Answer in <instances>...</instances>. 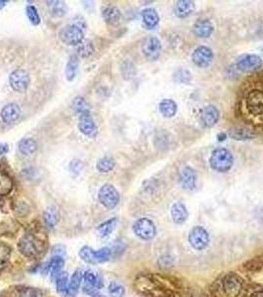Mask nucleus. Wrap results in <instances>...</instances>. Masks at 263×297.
<instances>
[{
  "instance_id": "f257e3e1",
  "label": "nucleus",
  "mask_w": 263,
  "mask_h": 297,
  "mask_svg": "<svg viewBox=\"0 0 263 297\" xmlns=\"http://www.w3.org/2000/svg\"><path fill=\"white\" fill-rule=\"evenodd\" d=\"M234 164V156L227 148H219L213 150L210 157V165L219 172L229 171Z\"/></svg>"
},
{
  "instance_id": "f03ea898",
  "label": "nucleus",
  "mask_w": 263,
  "mask_h": 297,
  "mask_svg": "<svg viewBox=\"0 0 263 297\" xmlns=\"http://www.w3.org/2000/svg\"><path fill=\"white\" fill-rule=\"evenodd\" d=\"M221 285L222 291L227 297H239L244 290V281L236 273L225 275Z\"/></svg>"
},
{
  "instance_id": "7ed1b4c3",
  "label": "nucleus",
  "mask_w": 263,
  "mask_h": 297,
  "mask_svg": "<svg viewBox=\"0 0 263 297\" xmlns=\"http://www.w3.org/2000/svg\"><path fill=\"white\" fill-rule=\"evenodd\" d=\"M133 234L142 241H150L156 236V227L148 218H139L132 225Z\"/></svg>"
},
{
  "instance_id": "20e7f679",
  "label": "nucleus",
  "mask_w": 263,
  "mask_h": 297,
  "mask_svg": "<svg viewBox=\"0 0 263 297\" xmlns=\"http://www.w3.org/2000/svg\"><path fill=\"white\" fill-rule=\"evenodd\" d=\"M188 243L194 250L203 251L210 243V235L204 227L195 226L189 232Z\"/></svg>"
},
{
  "instance_id": "39448f33",
  "label": "nucleus",
  "mask_w": 263,
  "mask_h": 297,
  "mask_svg": "<svg viewBox=\"0 0 263 297\" xmlns=\"http://www.w3.org/2000/svg\"><path fill=\"white\" fill-rule=\"evenodd\" d=\"M98 199L108 209L115 208L120 201V194L112 184H104L98 191Z\"/></svg>"
},
{
  "instance_id": "423d86ee",
  "label": "nucleus",
  "mask_w": 263,
  "mask_h": 297,
  "mask_svg": "<svg viewBox=\"0 0 263 297\" xmlns=\"http://www.w3.org/2000/svg\"><path fill=\"white\" fill-rule=\"evenodd\" d=\"M61 40L68 46H79L84 38L83 31L77 25H67L60 33Z\"/></svg>"
},
{
  "instance_id": "0eeeda50",
  "label": "nucleus",
  "mask_w": 263,
  "mask_h": 297,
  "mask_svg": "<svg viewBox=\"0 0 263 297\" xmlns=\"http://www.w3.org/2000/svg\"><path fill=\"white\" fill-rule=\"evenodd\" d=\"M236 66L240 71L244 73H253L262 68L263 60L258 55H243L237 60Z\"/></svg>"
},
{
  "instance_id": "6e6552de",
  "label": "nucleus",
  "mask_w": 263,
  "mask_h": 297,
  "mask_svg": "<svg viewBox=\"0 0 263 297\" xmlns=\"http://www.w3.org/2000/svg\"><path fill=\"white\" fill-rule=\"evenodd\" d=\"M248 111L254 115L259 116L263 114V91L259 89L251 90L247 96Z\"/></svg>"
},
{
  "instance_id": "1a4fd4ad",
  "label": "nucleus",
  "mask_w": 263,
  "mask_h": 297,
  "mask_svg": "<svg viewBox=\"0 0 263 297\" xmlns=\"http://www.w3.org/2000/svg\"><path fill=\"white\" fill-rule=\"evenodd\" d=\"M18 248L25 257L33 258L36 257L40 252V243L33 235L27 234L19 242Z\"/></svg>"
},
{
  "instance_id": "9d476101",
  "label": "nucleus",
  "mask_w": 263,
  "mask_h": 297,
  "mask_svg": "<svg viewBox=\"0 0 263 297\" xmlns=\"http://www.w3.org/2000/svg\"><path fill=\"white\" fill-rule=\"evenodd\" d=\"M141 50H142L144 57L148 61H155L160 56L161 43L156 37L149 36L143 41Z\"/></svg>"
},
{
  "instance_id": "9b49d317",
  "label": "nucleus",
  "mask_w": 263,
  "mask_h": 297,
  "mask_svg": "<svg viewBox=\"0 0 263 297\" xmlns=\"http://www.w3.org/2000/svg\"><path fill=\"white\" fill-rule=\"evenodd\" d=\"M9 83L13 90L17 92H24L30 84L29 74L21 69L15 70L9 76Z\"/></svg>"
},
{
  "instance_id": "f8f14e48",
  "label": "nucleus",
  "mask_w": 263,
  "mask_h": 297,
  "mask_svg": "<svg viewBox=\"0 0 263 297\" xmlns=\"http://www.w3.org/2000/svg\"><path fill=\"white\" fill-rule=\"evenodd\" d=\"M213 51L206 46L198 47L192 54V61L199 68L209 67L213 61Z\"/></svg>"
},
{
  "instance_id": "ddd939ff",
  "label": "nucleus",
  "mask_w": 263,
  "mask_h": 297,
  "mask_svg": "<svg viewBox=\"0 0 263 297\" xmlns=\"http://www.w3.org/2000/svg\"><path fill=\"white\" fill-rule=\"evenodd\" d=\"M103 288V280L100 276L95 275L91 271H87L83 276V290L87 295L99 291Z\"/></svg>"
},
{
  "instance_id": "4468645a",
  "label": "nucleus",
  "mask_w": 263,
  "mask_h": 297,
  "mask_svg": "<svg viewBox=\"0 0 263 297\" xmlns=\"http://www.w3.org/2000/svg\"><path fill=\"white\" fill-rule=\"evenodd\" d=\"M78 127L80 132L88 137H94L97 134V127L90 115V111L79 114Z\"/></svg>"
},
{
  "instance_id": "2eb2a0df",
  "label": "nucleus",
  "mask_w": 263,
  "mask_h": 297,
  "mask_svg": "<svg viewBox=\"0 0 263 297\" xmlns=\"http://www.w3.org/2000/svg\"><path fill=\"white\" fill-rule=\"evenodd\" d=\"M220 118L219 110L214 105L205 106L200 114L201 123L206 128H211L217 124Z\"/></svg>"
},
{
  "instance_id": "dca6fc26",
  "label": "nucleus",
  "mask_w": 263,
  "mask_h": 297,
  "mask_svg": "<svg viewBox=\"0 0 263 297\" xmlns=\"http://www.w3.org/2000/svg\"><path fill=\"white\" fill-rule=\"evenodd\" d=\"M197 176L194 169L190 166H185L180 170L179 181L183 189L192 190L196 186Z\"/></svg>"
},
{
  "instance_id": "f3484780",
  "label": "nucleus",
  "mask_w": 263,
  "mask_h": 297,
  "mask_svg": "<svg viewBox=\"0 0 263 297\" xmlns=\"http://www.w3.org/2000/svg\"><path fill=\"white\" fill-rule=\"evenodd\" d=\"M20 113H21V110L17 104L9 103L1 109L0 117L4 123L12 124L19 119Z\"/></svg>"
},
{
  "instance_id": "a211bd4d",
  "label": "nucleus",
  "mask_w": 263,
  "mask_h": 297,
  "mask_svg": "<svg viewBox=\"0 0 263 297\" xmlns=\"http://www.w3.org/2000/svg\"><path fill=\"white\" fill-rule=\"evenodd\" d=\"M193 32L199 38H208L214 32V25L208 19H200L194 24Z\"/></svg>"
},
{
  "instance_id": "6ab92c4d",
  "label": "nucleus",
  "mask_w": 263,
  "mask_h": 297,
  "mask_svg": "<svg viewBox=\"0 0 263 297\" xmlns=\"http://www.w3.org/2000/svg\"><path fill=\"white\" fill-rule=\"evenodd\" d=\"M171 218L173 222L181 225L188 219V210L186 206L181 202H176L171 206Z\"/></svg>"
},
{
  "instance_id": "aec40b11",
  "label": "nucleus",
  "mask_w": 263,
  "mask_h": 297,
  "mask_svg": "<svg viewBox=\"0 0 263 297\" xmlns=\"http://www.w3.org/2000/svg\"><path fill=\"white\" fill-rule=\"evenodd\" d=\"M195 9L194 2L188 0H180L175 3L174 13L179 18H186L193 13Z\"/></svg>"
},
{
  "instance_id": "412c9836",
  "label": "nucleus",
  "mask_w": 263,
  "mask_h": 297,
  "mask_svg": "<svg viewBox=\"0 0 263 297\" xmlns=\"http://www.w3.org/2000/svg\"><path fill=\"white\" fill-rule=\"evenodd\" d=\"M141 16H142V21H143L144 26L148 29H153L154 27L157 26V24L159 22L158 13L153 8L144 9L141 12Z\"/></svg>"
},
{
  "instance_id": "4be33fe9",
  "label": "nucleus",
  "mask_w": 263,
  "mask_h": 297,
  "mask_svg": "<svg viewBox=\"0 0 263 297\" xmlns=\"http://www.w3.org/2000/svg\"><path fill=\"white\" fill-rule=\"evenodd\" d=\"M230 136L238 141H245L251 140L255 137V134L252 130L246 127H233L230 129Z\"/></svg>"
},
{
  "instance_id": "5701e85b",
  "label": "nucleus",
  "mask_w": 263,
  "mask_h": 297,
  "mask_svg": "<svg viewBox=\"0 0 263 297\" xmlns=\"http://www.w3.org/2000/svg\"><path fill=\"white\" fill-rule=\"evenodd\" d=\"M82 282V275L80 271H75L74 274L71 276L70 279V283L68 285L67 288V297H75L76 295L78 294L80 285Z\"/></svg>"
},
{
  "instance_id": "b1692460",
  "label": "nucleus",
  "mask_w": 263,
  "mask_h": 297,
  "mask_svg": "<svg viewBox=\"0 0 263 297\" xmlns=\"http://www.w3.org/2000/svg\"><path fill=\"white\" fill-rule=\"evenodd\" d=\"M117 224H118V219L117 218H111L105 222L100 224L98 227H97V234L99 237L101 238H107L109 237L112 232L116 229L117 227Z\"/></svg>"
},
{
  "instance_id": "393cba45",
  "label": "nucleus",
  "mask_w": 263,
  "mask_h": 297,
  "mask_svg": "<svg viewBox=\"0 0 263 297\" xmlns=\"http://www.w3.org/2000/svg\"><path fill=\"white\" fill-rule=\"evenodd\" d=\"M159 111L165 118H171L177 112V105L172 99H163L159 103Z\"/></svg>"
},
{
  "instance_id": "a878e982",
  "label": "nucleus",
  "mask_w": 263,
  "mask_h": 297,
  "mask_svg": "<svg viewBox=\"0 0 263 297\" xmlns=\"http://www.w3.org/2000/svg\"><path fill=\"white\" fill-rule=\"evenodd\" d=\"M102 16L107 23L116 24L121 19V12L118 8H116L114 6H109L103 10Z\"/></svg>"
},
{
  "instance_id": "bb28decb",
  "label": "nucleus",
  "mask_w": 263,
  "mask_h": 297,
  "mask_svg": "<svg viewBox=\"0 0 263 297\" xmlns=\"http://www.w3.org/2000/svg\"><path fill=\"white\" fill-rule=\"evenodd\" d=\"M38 148L37 143L35 140L31 139V138H25L22 139L19 144H18V149L21 153L25 154V155H29L32 154L36 151V149Z\"/></svg>"
},
{
  "instance_id": "cd10ccee",
  "label": "nucleus",
  "mask_w": 263,
  "mask_h": 297,
  "mask_svg": "<svg viewBox=\"0 0 263 297\" xmlns=\"http://www.w3.org/2000/svg\"><path fill=\"white\" fill-rule=\"evenodd\" d=\"M64 265H65V261L62 257H54L52 259V261L50 262L49 267H48V269L51 273L52 280H54V279L56 280L57 277L62 273Z\"/></svg>"
},
{
  "instance_id": "c85d7f7f",
  "label": "nucleus",
  "mask_w": 263,
  "mask_h": 297,
  "mask_svg": "<svg viewBox=\"0 0 263 297\" xmlns=\"http://www.w3.org/2000/svg\"><path fill=\"white\" fill-rule=\"evenodd\" d=\"M59 219H60V216H59V212L56 207L51 206L45 210L44 220H45V223L48 225V227L54 228L57 225Z\"/></svg>"
},
{
  "instance_id": "c756f323",
  "label": "nucleus",
  "mask_w": 263,
  "mask_h": 297,
  "mask_svg": "<svg viewBox=\"0 0 263 297\" xmlns=\"http://www.w3.org/2000/svg\"><path fill=\"white\" fill-rule=\"evenodd\" d=\"M78 69V57L76 55H72L67 62L66 69V79L71 81L74 79Z\"/></svg>"
},
{
  "instance_id": "7c9ffc66",
  "label": "nucleus",
  "mask_w": 263,
  "mask_h": 297,
  "mask_svg": "<svg viewBox=\"0 0 263 297\" xmlns=\"http://www.w3.org/2000/svg\"><path fill=\"white\" fill-rule=\"evenodd\" d=\"M13 189V181L9 175L0 171V196L9 194Z\"/></svg>"
},
{
  "instance_id": "2f4dec72",
  "label": "nucleus",
  "mask_w": 263,
  "mask_h": 297,
  "mask_svg": "<svg viewBox=\"0 0 263 297\" xmlns=\"http://www.w3.org/2000/svg\"><path fill=\"white\" fill-rule=\"evenodd\" d=\"M68 282V275L66 272H62L56 279V287H57V292L59 295L65 297L67 295V285Z\"/></svg>"
},
{
  "instance_id": "473e14b6",
  "label": "nucleus",
  "mask_w": 263,
  "mask_h": 297,
  "mask_svg": "<svg viewBox=\"0 0 263 297\" xmlns=\"http://www.w3.org/2000/svg\"><path fill=\"white\" fill-rule=\"evenodd\" d=\"M112 256V250L108 247H103L97 251H94V260L96 264H102L108 262Z\"/></svg>"
},
{
  "instance_id": "72a5a7b5",
  "label": "nucleus",
  "mask_w": 263,
  "mask_h": 297,
  "mask_svg": "<svg viewBox=\"0 0 263 297\" xmlns=\"http://www.w3.org/2000/svg\"><path fill=\"white\" fill-rule=\"evenodd\" d=\"M115 166V160L110 156H104L100 158L96 164V167L101 172H109Z\"/></svg>"
},
{
  "instance_id": "f704fd0d",
  "label": "nucleus",
  "mask_w": 263,
  "mask_h": 297,
  "mask_svg": "<svg viewBox=\"0 0 263 297\" xmlns=\"http://www.w3.org/2000/svg\"><path fill=\"white\" fill-rule=\"evenodd\" d=\"M51 4H49L51 12L54 16L57 17H62L64 15H66V11H67V7H66V3L62 2V1H53V2H49Z\"/></svg>"
},
{
  "instance_id": "c9c22d12",
  "label": "nucleus",
  "mask_w": 263,
  "mask_h": 297,
  "mask_svg": "<svg viewBox=\"0 0 263 297\" xmlns=\"http://www.w3.org/2000/svg\"><path fill=\"white\" fill-rule=\"evenodd\" d=\"M79 257L80 259L87 263V264H92L95 265V260H94V250L91 249L88 246H84L80 249L79 251Z\"/></svg>"
},
{
  "instance_id": "e433bc0d",
  "label": "nucleus",
  "mask_w": 263,
  "mask_h": 297,
  "mask_svg": "<svg viewBox=\"0 0 263 297\" xmlns=\"http://www.w3.org/2000/svg\"><path fill=\"white\" fill-rule=\"evenodd\" d=\"M158 266L161 268V269H164V270H168L170 268L173 267L174 263H175V258L171 255V254H168V253H165V254H162L159 258H158Z\"/></svg>"
},
{
  "instance_id": "4c0bfd02",
  "label": "nucleus",
  "mask_w": 263,
  "mask_h": 297,
  "mask_svg": "<svg viewBox=\"0 0 263 297\" xmlns=\"http://www.w3.org/2000/svg\"><path fill=\"white\" fill-rule=\"evenodd\" d=\"M108 293L112 297H124L126 290L122 285L113 282L108 287Z\"/></svg>"
},
{
  "instance_id": "58836bf2",
  "label": "nucleus",
  "mask_w": 263,
  "mask_h": 297,
  "mask_svg": "<svg viewBox=\"0 0 263 297\" xmlns=\"http://www.w3.org/2000/svg\"><path fill=\"white\" fill-rule=\"evenodd\" d=\"M26 14H27L28 19L30 20V22L33 25L37 26V25H39L41 23V17H40V15L38 13V10L33 5L27 6V8H26Z\"/></svg>"
},
{
  "instance_id": "ea45409f",
  "label": "nucleus",
  "mask_w": 263,
  "mask_h": 297,
  "mask_svg": "<svg viewBox=\"0 0 263 297\" xmlns=\"http://www.w3.org/2000/svg\"><path fill=\"white\" fill-rule=\"evenodd\" d=\"M72 108L78 114H81V113H84L86 111H89L88 105L85 102L84 98H82V97H76V98H74V100L72 101Z\"/></svg>"
},
{
  "instance_id": "a19ab883",
  "label": "nucleus",
  "mask_w": 263,
  "mask_h": 297,
  "mask_svg": "<svg viewBox=\"0 0 263 297\" xmlns=\"http://www.w3.org/2000/svg\"><path fill=\"white\" fill-rule=\"evenodd\" d=\"M191 74L184 69H179L174 74V80L179 83H188L191 80Z\"/></svg>"
},
{
  "instance_id": "79ce46f5",
  "label": "nucleus",
  "mask_w": 263,
  "mask_h": 297,
  "mask_svg": "<svg viewBox=\"0 0 263 297\" xmlns=\"http://www.w3.org/2000/svg\"><path fill=\"white\" fill-rule=\"evenodd\" d=\"M19 297H44L41 290L36 288H24L20 291Z\"/></svg>"
},
{
  "instance_id": "37998d69",
  "label": "nucleus",
  "mask_w": 263,
  "mask_h": 297,
  "mask_svg": "<svg viewBox=\"0 0 263 297\" xmlns=\"http://www.w3.org/2000/svg\"><path fill=\"white\" fill-rule=\"evenodd\" d=\"M94 51V48H93V45L90 41H86L84 43H81L78 47V54L85 58V57H89Z\"/></svg>"
},
{
  "instance_id": "c03bdc74",
  "label": "nucleus",
  "mask_w": 263,
  "mask_h": 297,
  "mask_svg": "<svg viewBox=\"0 0 263 297\" xmlns=\"http://www.w3.org/2000/svg\"><path fill=\"white\" fill-rule=\"evenodd\" d=\"M10 257V250L9 248L0 242V265L7 262Z\"/></svg>"
},
{
  "instance_id": "a18cd8bd",
  "label": "nucleus",
  "mask_w": 263,
  "mask_h": 297,
  "mask_svg": "<svg viewBox=\"0 0 263 297\" xmlns=\"http://www.w3.org/2000/svg\"><path fill=\"white\" fill-rule=\"evenodd\" d=\"M65 253H66V250L63 245H57L54 247L53 254L56 255L55 257H62L63 255H65Z\"/></svg>"
},
{
  "instance_id": "49530a36",
  "label": "nucleus",
  "mask_w": 263,
  "mask_h": 297,
  "mask_svg": "<svg viewBox=\"0 0 263 297\" xmlns=\"http://www.w3.org/2000/svg\"><path fill=\"white\" fill-rule=\"evenodd\" d=\"M8 145L7 144H0V154H4V153H6L7 151H8Z\"/></svg>"
},
{
  "instance_id": "de8ad7c7",
  "label": "nucleus",
  "mask_w": 263,
  "mask_h": 297,
  "mask_svg": "<svg viewBox=\"0 0 263 297\" xmlns=\"http://www.w3.org/2000/svg\"><path fill=\"white\" fill-rule=\"evenodd\" d=\"M250 297H263V290H258L256 292H254Z\"/></svg>"
},
{
  "instance_id": "09e8293b",
  "label": "nucleus",
  "mask_w": 263,
  "mask_h": 297,
  "mask_svg": "<svg viewBox=\"0 0 263 297\" xmlns=\"http://www.w3.org/2000/svg\"><path fill=\"white\" fill-rule=\"evenodd\" d=\"M226 140H227V134H226V133L222 132V133H220V134L218 135V141H219V142H224V141H226Z\"/></svg>"
},
{
  "instance_id": "8fccbe9b",
  "label": "nucleus",
  "mask_w": 263,
  "mask_h": 297,
  "mask_svg": "<svg viewBox=\"0 0 263 297\" xmlns=\"http://www.w3.org/2000/svg\"><path fill=\"white\" fill-rule=\"evenodd\" d=\"M91 297H105L103 295H101L100 293H99V291H96V292H93V293H91L90 295H89Z\"/></svg>"
},
{
  "instance_id": "3c124183",
  "label": "nucleus",
  "mask_w": 263,
  "mask_h": 297,
  "mask_svg": "<svg viewBox=\"0 0 263 297\" xmlns=\"http://www.w3.org/2000/svg\"><path fill=\"white\" fill-rule=\"evenodd\" d=\"M6 4V1H0V7L4 6Z\"/></svg>"
}]
</instances>
